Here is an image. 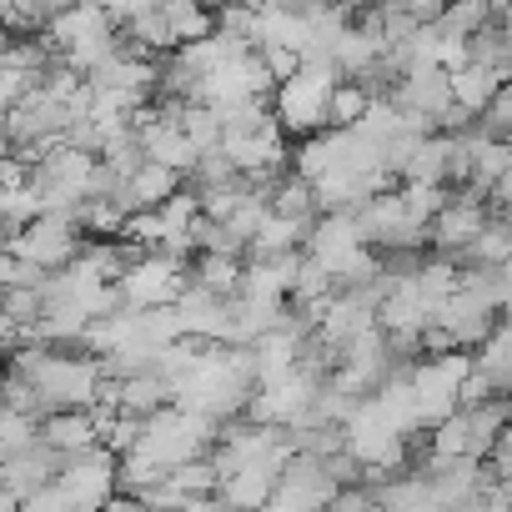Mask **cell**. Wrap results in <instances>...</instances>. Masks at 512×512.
Wrapping results in <instances>:
<instances>
[{"label":"cell","instance_id":"cell-1","mask_svg":"<svg viewBox=\"0 0 512 512\" xmlns=\"http://www.w3.org/2000/svg\"><path fill=\"white\" fill-rule=\"evenodd\" d=\"M41 36H46V41L56 46V56H61L71 71H81V76H91V71L106 66L111 56L131 51V41L121 36V21L106 16L101 6H91V0H81V6L61 11Z\"/></svg>","mask_w":512,"mask_h":512},{"label":"cell","instance_id":"cell-2","mask_svg":"<svg viewBox=\"0 0 512 512\" xmlns=\"http://www.w3.org/2000/svg\"><path fill=\"white\" fill-rule=\"evenodd\" d=\"M337 86H342L337 66L302 61L272 91V111H277V126L287 131V141H307V136H317V131L332 126V96H337Z\"/></svg>","mask_w":512,"mask_h":512},{"label":"cell","instance_id":"cell-3","mask_svg":"<svg viewBox=\"0 0 512 512\" xmlns=\"http://www.w3.org/2000/svg\"><path fill=\"white\" fill-rule=\"evenodd\" d=\"M96 171H101V156H91L81 146H56L41 161H31V191L41 196V211L76 216V206L91 201V191H96Z\"/></svg>","mask_w":512,"mask_h":512},{"label":"cell","instance_id":"cell-4","mask_svg":"<svg viewBox=\"0 0 512 512\" xmlns=\"http://www.w3.org/2000/svg\"><path fill=\"white\" fill-rule=\"evenodd\" d=\"M81 246H86V231L76 226V216L41 211L36 221H26L16 231V241L6 251L21 256V262H31V267H41V272H66L76 256H81Z\"/></svg>","mask_w":512,"mask_h":512},{"label":"cell","instance_id":"cell-5","mask_svg":"<svg viewBox=\"0 0 512 512\" xmlns=\"http://www.w3.org/2000/svg\"><path fill=\"white\" fill-rule=\"evenodd\" d=\"M186 282H191V262L166 256V251H141L116 287H121V302L131 312H141V307H176Z\"/></svg>","mask_w":512,"mask_h":512},{"label":"cell","instance_id":"cell-6","mask_svg":"<svg viewBox=\"0 0 512 512\" xmlns=\"http://www.w3.org/2000/svg\"><path fill=\"white\" fill-rule=\"evenodd\" d=\"M487 196L482 191H472V186H457V191H447V206L432 216V226H427V251H437V256H452L487 226Z\"/></svg>","mask_w":512,"mask_h":512},{"label":"cell","instance_id":"cell-7","mask_svg":"<svg viewBox=\"0 0 512 512\" xmlns=\"http://www.w3.org/2000/svg\"><path fill=\"white\" fill-rule=\"evenodd\" d=\"M56 482L71 492L76 512H101V507L121 492V482H116V452H106V447L76 452V457H66V462H61Z\"/></svg>","mask_w":512,"mask_h":512},{"label":"cell","instance_id":"cell-8","mask_svg":"<svg viewBox=\"0 0 512 512\" xmlns=\"http://www.w3.org/2000/svg\"><path fill=\"white\" fill-rule=\"evenodd\" d=\"M332 497H337V482L322 472V462L317 457H292L262 512H327Z\"/></svg>","mask_w":512,"mask_h":512},{"label":"cell","instance_id":"cell-9","mask_svg":"<svg viewBox=\"0 0 512 512\" xmlns=\"http://www.w3.org/2000/svg\"><path fill=\"white\" fill-rule=\"evenodd\" d=\"M61 462H66V457H61L51 442H31V447H21V452H11L6 462H0V487H11L16 497H31L36 487L56 482Z\"/></svg>","mask_w":512,"mask_h":512},{"label":"cell","instance_id":"cell-10","mask_svg":"<svg viewBox=\"0 0 512 512\" xmlns=\"http://www.w3.org/2000/svg\"><path fill=\"white\" fill-rule=\"evenodd\" d=\"M161 407H176V387L156 367H136L131 377H116V412L156 417Z\"/></svg>","mask_w":512,"mask_h":512},{"label":"cell","instance_id":"cell-11","mask_svg":"<svg viewBox=\"0 0 512 512\" xmlns=\"http://www.w3.org/2000/svg\"><path fill=\"white\" fill-rule=\"evenodd\" d=\"M277 467H267V462H246V467H236L231 477H221V487H216V497L231 507V512H262L267 502H272V487H277Z\"/></svg>","mask_w":512,"mask_h":512},{"label":"cell","instance_id":"cell-12","mask_svg":"<svg viewBox=\"0 0 512 512\" xmlns=\"http://www.w3.org/2000/svg\"><path fill=\"white\" fill-rule=\"evenodd\" d=\"M41 442H51L61 457H76V452H91L101 447V422L91 407H71V412H51L41 422Z\"/></svg>","mask_w":512,"mask_h":512},{"label":"cell","instance_id":"cell-13","mask_svg":"<svg viewBox=\"0 0 512 512\" xmlns=\"http://www.w3.org/2000/svg\"><path fill=\"white\" fill-rule=\"evenodd\" d=\"M497 21V6L492 0H447V11L432 21V31L442 36V41H457V46H467L482 26H492Z\"/></svg>","mask_w":512,"mask_h":512},{"label":"cell","instance_id":"cell-14","mask_svg":"<svg viewBox=\"0 0 512 512\" xmlns=\"http://www.w3.org/2000/svg\"><path fill=\"white\" fill-rule=\"evenodd\" d=\"M241 272H246V262H236V256H191V282L206 287L211 297H236Z\"/></svg>","mask_w":512,"mask_h":512},{"label":"cell","instance_id":"cell-15","mask_svg":"<svg viewBox=\"0 0 512 512\" xmlns=\"http://www.w3.org/2000/svg\"><path fill=\"white\" fill-rule=\"evenodd\" d=\"M166 487H171L181 502H191V497H211V492L221 487V472H216V462L201 452V457H191V462H176V467L166 472Z\"/></svg>","mask_w":512,"mask_h":512},{"label":"cell","instance_id":"cell-16","mask_svg":"<svg viewBox=\"0 0 512 512\" xmlns=\"http://www.w3.org/2000/svg\"><path fill=\"white\" fill-rule=\"evenodd\" d=\"M497 86H502V76H492V71H482V66H457V71H452V101H457L467 116H477V111L497 96Z\"/></svg>","mask_w":512,"mask_h":512},{"label":"cell","instance_id":"cell-17","mask_svg":"<svg viewBox=\"0 0 512 512\" xmlns=\"http://www.w3.org/2000/svg\"><path fill=\"white\" fill-rule=\"evenodd\" d=\"M181 131L191 136L196 151H216L221 146V111L216 106H181Z\"/></svg>","mask_w":512,"mask_h":512},{"label":"cell","instance_id":"cell-18","mask_svg":"<svg viewBox=\"0 0 512 512\" xmlns=\"http://www.w3.org/2000/svg\"><path fill=\"white\" fill-rule=\"evenodd\" d=\"M31 442H41V417L16 412V407H0V447L21 452V447H31Z\"/></svg>","mask_w":512,"mask_h":512},{"label":"cell","instance_id":"cell-19","mask_svg":"<svg viewBox=\"0 0 512 512\" xmlns=\"http://www.w3.org/2000/svg\"><path fill=\"white\" fill-rule=\"evenodd\" d=\"M372 106H377V101H372L357 81H342V86H337V96H332V126H337V131H342V126H357Z\"/></svg>","mask_w":512,"mask_h":512},{"label":"cell","instance_id":"cell-20","mask_svg":"<svg viewBox=\"0 0 512 512\" xmlns=\"http://www.w3.org/2000/svg\"><path fill=\"white\" fill-rule=\"evenodd\" d=\"M21 512H76V502H71V492L61 482H46L31 497H21Z\"/></svg>","mask_w":512,"mask_h":512},{"label":"cell","instance_id":"cell-21","mask_svg":"<svg viewBox=\"0 0 512 512\" xmlns=\"http://www.w3.org/2000/svg\"><path fill=\"white\" fill-rule=\"evenodd\" d=\"M482 462H487V472H492V482L512 492V422L502 427V437L492 442V452H487Z\"/></svg>","mask_w":512,"mask_h":512},{"label":"cell","instance_id":"cell-22","mask_svg":"<svg viewBox=\"0 0 512 512\" xmlns=\"http://www.w3.org/2000/svg\"><path fill=\"white\" fill-rule=\"evenodd\" d=\"M327 512H382V502H377V492L367 482H357V487H337Z\"/></svg>","mask_w":512,"mask_h":512},{"label":"cell","instance_id":"cell-23","mask_svg":"<svg viewBox=\"0 0 512 512\" xmlns=\"http://www.w3.org/2000/svg\"><path fill=\"white\" fill-rule=\"evenodd\" d=\"M101 512H151V507H146V502H141L136 492H116V497H111V502H106Z\"/></svg>","mask_w":512,"mask_h":512},{"label":"cell","instance_id":"cell-24","mask_svg":"<svg viewBox=\"0 0 512 512\" xmlns=\"http://www.w3.org/2000/svg\"><path fill=\"white\" fill-rule=\"evenodd\" d=\"M0 512H21V497L11 487H0Z\"/></svg>","mask_w":512,"mask_h":512},{"label":"cell","instance_id":"cell-25","mask_svg":"<svg viewBox=\"0 0 512 512\" xmlns=\"http://www.w3.org/2000/svg\"><path fill=\"white\" fill-rule=\"evenodd\" d=\"M502 272H507V282H512V256H507V267H502Z\"/></svg>","mask_w":512,"mask_h":512}]
</instances>
